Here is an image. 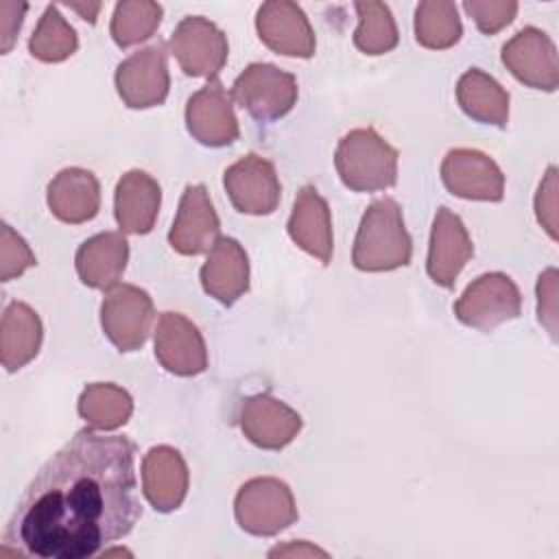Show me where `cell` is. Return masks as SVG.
I'll use <instances>...</instances> for the list:
<instances>
[{"mask_svg":"<svg viewBox=\"0 0 559 559\" xmlns=\"http://www.w3.org/2000/svg\"><path fill=\"white\" fill-rule=\"evenodd\" d=\"M129 437L79 430L26 485L2 548L39 559H85L122 539L142 515Z\"/></svg>","mask_w":559,"mask_h":559,"instance_id":"obj_1","label":"cell"},{"mask_svg":"<svg viewBox=\"0 0 559 559\" xmlns=\"http://www.w3.org/2000/svg\"><path fill=\"white\" fill-rule=\"evenodd\" d=\"M413 240L406 231L402 207L395 199H376L362 214L352 262L365 273H384L411 264Z\"/></svg>","mask_w":559,"mask_h":559,"instance_id":"obj_2","label":"cell"},{"mask_svg":"<svg viewBox=\"0 0 559 559\" xmlns=\"http://www.w3.org/2000/svg\"><path fill=\"white\" fill-rule=\"evenodd\" d=\"M397 157V148L376 129L360 127L338 140L334 166L345 188L354 192H378L395 186Z\"/></svg>","mask_w":559,"mask_h":559,"instance_id":"obj_3","label":"cell"},{"mask_svg":"<svg viewBox=\"0 0 559 559\" xmlns=\"http://www.w3.org/2000/svg\"><path fill=\"white\" fill-rule=\"evenodd\" d=\"M238 526L255 537H273L297 522L290 487L273 476H258L240 485L234 500Z\"/></svg>","mask_w":559,"mask_h":559,"instance_id":"obj_4","label":"cell"},{"mask_svg":"<svg viewBox=\"0 0 559 559\" xmlns=\"http://www.w3.org/2000/svg\"><path fill=\"white\" fill-rule=\"evenodd\" d=\"M297 79L273 63L247 66L231 85V100L253 120L273 122L284 118L297 103Z\"/></svg>","mask_w":559,"mask_h":559,"instance_id":"obj_5","label":"cell"},{"mask_svg":"<svg viewBox=\"0 0 559 559\" xmlns=\"http://www.w3.org/2000/svg\"><path fill=\"white\" fill-rule=\"evenodd\" d=\"M522 312V295L518 284L500 271L478 275L456 299V319L474 330L491 332L504 321L518 319Z\"/></svg>","mask_w":559,"mask_h":559,"instance_id":"obj_6","label":"cell"},{"mask_svg":"<svg viewBox=\"0 0 559 559\" xmlns=\"http://www.w3.org/2000/svg\"><path fill=\"white\" fill-rule=\"evenodd\" d=\"M155 308L151 295L133 284H116L105 290L100 325L105 336L120 352L140 349L151 332Z\"/></svg>","mask_w":559,"mask_h":559,"instance_id":"obj_7","label":"cell"},{"mask_svg":"<svg viewBox=\"0 0 559 559\" xmlns=\"http://www.w3.org/2000/svg\"><path fill=\"white\" fill-rule=\"evenodd\" d=\"M168 50L183 74L210 81L216 79L227 63L229 44L214 22L201 15H188L175 26L168 39Z\"/></svg>","mask_w":559,"mask_h":559,"instance_id":"obj_8","label":"cell"},{"mask_svg":"<svg viewBox=\"0 0 559 559\" xmlns=\"http://www.w3.org/2000/svg\"><path fill=\"white\" fill-rule=\"evenodd\" d=\"M116 92L129 109H148L166 100L170 74L162 44L140 48L116 68Z\"/></svg>","mask_w":559,"mask_h":559,"instance_id":"obj_9","label":"cell"},{"mask_svg":"<svg viewBox=\"0 0 559 559\" xmlns=\"http://www.w3.org/2000/svg\"><path fill=\"white\" fill-rule=\"evenodd\" d=\"M223 186L231 205L240 214L266 216L273 214L280 205L282 186L275 166L258 153H247L245 157L227 166L223 175Z\"/></svg>","mask_w":559,"mask_h":559,"instance_id":"obj_10","label":"cell"},{"mask_svg":"<svg viewBox=\"0 0 559 559\" xmlns=\"http://www.w3.org/2000/svg\"><path fill=\"white\" fill-rule=\"evenodd\" d=\"M502 63L526 87L555 92L559 85V63L555 41L535 26H524L502 46Z\"/></svg>","mask_w":559,"mask_h":559,"instance_id":"obj_11","label":"cell"},{"mask_svg":"<svg viewBox=\"0 0 559 559\" xmlns=\"http://www.w3.org/2000/svg\"><path fill=\"white\" fill-rule=\"evenodd\" d=\"M157 362L173 376L190 378L207 369V347L199 328L181 312L159 314L153 336Z\"/></svg>","mask_w":559,"mask_h":559,"instance_id":"obj_12","label":"cell"},{"mask_svg":"<svg viewBox=\"0 0 559 559\" xmlns=\"http://www.w3.org/2000/svg\"><path fill=\"white\" fill-rule=\"evenodd\" d=\"M186 127L199 144L210 148L229 146L238 140L240 129L231 94H227L218 79H210L188 98Z\"/></svg>","mask_w":559,"mask_h":559,"instance_id":"obj_13","label":"cell"},{"mask_svg":"<svg viewBox=\"0 0 559 559\" xmlns=\"http://www.w3.org/2000/svg\"><path fill=\"white\" fill-rule=\"evenodd\" d=\"M441 181L448 192L467 201L498 203L504 197L500 166L476 148H450L441 162Z\"/></svg>","mask_w":559,"mask_h":559,"instance_id":"obj_14","label":"cell"},{"mask_svg":"<svg viewBox=\"0 0 559 559\" xmlns=\"http://www.w3.org/2000/svg\"><path fill=\"white\" fill-rule=\"evenodd\" d=\"M260 41L277 55L310 59L317 50L314 31L304 9L290 0L264 2L255 13Z\"/></svg>","mask_w":559,"mask_h":559,"instance_id":"obj_15","label":"cell"},{"mask_svg":"<svg viewBox=\"0 0 559 559\" xmlns=\"http://www.w3.org/2000/svg\"><path fill=\"white\" fill-rule=\"evenodd\" d=\"M221 238V221L203 183L186 186L168 231L170 247L181 255L210 253Z\"/></svg>","mask_w":559,"mask_h":559,"instance_id":"obj_16","label":"cell"},{"mask_svg":"<svg viewBox=\"0 0 559 559\" xmlns=\"http://www.w3.org/2000/svg\"><path fill=\"white\" fill-rule=\"evenodd\" d=\"M238 424L242 435L262 450L286 448L301 430V415L271 393H255L242 400Z\"/></svg>","mask_w":559,"mask_h":559,"instance_id":"obj_17","label":"cell"},{"mask_svg":"<svg viewBox=\"0 0 559 559\" xmlns=\"http://www.w3.org/2000/svg\"><path fill=\"white\" fill-rule=\"evenodd\" d=\"M472 255H474V245L461 216L454 214L450 207L441 205L435 214L432 229H430L428 258H426L428 277L437 286L452 288Z\"/></svg>","mask_w":559,"mask_h":559,"instance_id":"obj_18","label":"cell"},{"mask_svg":"<svg viewBox=\"0 0 559 559\" xmlns=\"http://www.w3.org/2000/svg\"><path fill=\"white\" fill-rule=\"evenodd\" d=\"M190 485L188 465L179 450L155 445L142 459V491L148 504L159 513L181 507Z\"/></svg>","mask_w":559,"mask_h":559,"instance_id":"obj_19","label":"cell"},{"mask_svg":"<svg viewBox=\"0 0 559 559\" xmlns=\"http://www.w3.org/2000/svg\"><path fill=\"white\" fill-rule=\"evenodd\" d=\"M286 229L301 251L317 258L321 264H330L334 253L332 214L328 201L314 186L308 183L297 192Z\"/></svg>","mask_w":559,"mask_h":559,"instance_id":"obj_20","label":"cell"},{"mask_svg":"<svg viewBox=\"0 0 559 559\" xmlns=\"http://www.w3.org/2000/svg\"><path fill=\"white\" fill-rule=\"evenodd\" d=\"M201 286L223 306H234L249 290V258L236 238L221 236L201 266Z\"/></svg>","mask_w":559,"mask_h":559,"instance_id":"obj_21","label":"cell"},{"mask_svg":"<svg viewBox=\"0 0 559 559\" xmlns=\"http://www.w3.org/2000/svg\"><path fill=\"white\" fill-rule=\"evenodd\" d=\"M162 205L159 183L144 170L124 173L114 192V216L122 234L144 236L155 227Z\"/></svg>","mask_w":559,"mask_h":559,"instance_id":"obj_22","label":"cell"},{"mask_svg":"<svg viewBox=\"0 0 559 559\" xmlns=\"http://www.w3.org/2000/svg\"><path fill=\"white\" fill-rule=\"evenodd\" d=\"M46 201L55 218L68 225H81L92 221L100 210V183L92 170L76 166L63 168L50 179Z\"/></svg>","mask_w":559,"mask_h":559,"instance_id":"obj_23","label":"cell"},{"mask_svg":"<svg viewBox=\"0 0 559 559\" xmlns=\"http://www.w3.org/2000/svg\"><path fill=\"white\" fill-rule=\"evenodd\" d=\"M129 262V242L122 231H100L87 238L74 255L79 280L90 288L109 290L118 284Z\"/></svg>","mask_w":559,"mask_h":559,"instance_id":"obj_24","label":"cell"},{"mask_svg":"<svg viewBox=\"0 0 559 559\" xmlns=\"http://www.w3.org/2000/svg\"><path fill=\"white\" fill-rule=\"evenodd\" d=\"M44 338L39 314L24 301H11L0 321V358L9 373L28 365Z\"/></svg>","mask_w":559,"mask_h":559,"instance_id":"obj_25","label":"cell"},{"mask_svg":"<svg viewBox=\"0 0 559 559\" xmlns=\"http://www.w3.org/2000/svg\"><path fill=\"white\" fill-rule=\"evenodd\" d=\"M456 103L476 122L504 129L509 122V92L487 72L469 68L456 83Z\"/></svg>","mask_w":559,"mask_h":559,"instance_id":"obj_26","label":"cell"},{"mask_svg":"<svg viewBox=\"0 0 559 559\" xmlns=\"http://www.w3.org/2000/svg\"><path fill=\"white\" fill-rule=\"evenodd\" d=\"M133 400L127 389L114 382H92L79 397V415L85 424L100 432L118 430L129 421Z\"/></svg>","mask_w":559,"mask_h":559,"instance_id":"obj_27","label":"cell"},{"mask_svg":"<svg viewBox=\"0 0 559 559\" xmlns=\"http://www.w3.org/2000/svg\"><path fill=\"white\" fill-rule=\"evenodd\" d=\"M463 35L459 9L448 0H426L415 9V39L430 50L452 48Z\"/></svg>","mask_w":559,"mask_h":559,"instance_id":"obj_28","label":"cell"},{"mask_svg":"<svg viewBox=\"0 0 559 559\" xmlns=\"http://www.w3.org/2000/svg\"><path fill=\"white\" fill-rule=\"evenodd\" d=\"M76 48H79L76 31L59 13L57 4H48L28 39V52L37 61L59 63L72 57Z\"/></svg>","mask_w":559,"mask_h":559,"instance_id":"obj_29","label":"cell"},{"mask_svg":"<svg viewBox=\"0 0 559 559\" xmlns=\"http://www.w3.org/2000/svg\"><path fill=\"white\" fill-rule=\"evenodd\" d=\"M354 9L358 13L354 46L360 52L373 55V57L391 52L400 41V33H397L391 9L384 2H376V0L356 2Z\"/></svg>","mask_w":559,"mask_h":559,"instance_id":"obj_30","label":"cell"},{"mask_svg":"<svg viewBox=\"0 0 559 559\" xmlns=\"http://www.w3.org/2000/svg\"><path fill=\"white\" fill-rule=\"evenodd\" d=\"M164 9L157 2L151 0H122L116 4L111 15V39L120 48L135 46L140 41H146L162 22Z\"/></svg>","mask_w":559,"mask_h":559,"instance_id":"obj_31","label":"cell"},{"mask_svg":"<svg viewBox=\"0 0 559 559\" xmlns=\"http://www.w3.org/2000/svg\"><path fill=\"white\" fill-rule=\"evenodd\" d=\"M463 11L485 35H496L509 26L518 13L515 0H465Z\"/></svg>","mask_w":559,"mask_h":559,"instance_id":"obj_32","label":"cell"},{"mask_svg":"<svg viewBox=\"0 0 559 559\" xmlns=\"http://www.w3.org/2000/svg\"><path fill=\"white\" fill-rule=\"evenodd\" d=\"M35 266V253L26 245V240L13 231L11 225H2V240H0V280L9 282L20 277L26 269Z\"/></svg>","mask_w":559,"mask_h":559,"instance_id":"obj_33","label":"cell"},{"mask_svg":"<svg viewBox=\"0 0 559 559\" xmlns=\"http://www.w3.org/2000/svg\"><path fill=\"white\" fill-rule=\"evenodd\" d=\"M535 214L546 234L557 240V168L548 166L537 194H535Z\"/></svg>","mask_w":559,"mask_h":559,"instance_id":"obj_34","label":"cell"},{"mask_svg":"<svg viewBox=\"0 0 559 559\" xmlns=\"http://www.w3.org/2000/svg\"><path fill=\"white\" fill-rule=\"evenodd\" d=\"M537 319L557 338V271L546 269L537 280Z\"/></svg>","mask_w":559,"mask_h":559,"instance_id":"obj_35","label":"cell"},{"mask_svg":"<svg viewBox=\"0 0 559 559\" xmlns=\"http://www.w3.org/2000/svg\"><path fill=\"white\" fill-rule=\"evenodd\" d=\"M26 9H28L26 2H0V50H2V55H7L13 48L15 37L22 28Z\"/></svg>","mask_w":559,"mask_h":559,"instance_id":"obj_36","label":"cell"},{"mask_svg":"<svg viewBox=\"0 0 559 559\" xmlns=\"http://www.w3.org/2000/svg\"><path fill=\"white\" fill-rule=\"evenodd\" d=\"M328 557V552L325 550H321V548H317V546H312V544H308V542H304V539H299V542H288V544H284V546H275L271 552H269V557Z\"/></svg>","mask_w":559,"mask_h":559,"instance_id":"obj_37","label":"cell"},{"mask_svg":"<svg viewBox=\"0 0 559 559\" xmlns=\"http://www.w3.org/2000/svg\"><path fill=\"white\" fill-rule=\"evenodd\" d=\"M66 7H70L72 11H76L81 15V20L94 24L96 22V15L100 11V2H66Z\"/></svg>","mask_w":559,"mask_h":559,"instance_id":"obj_38","label":"cell"}]
</instances>
